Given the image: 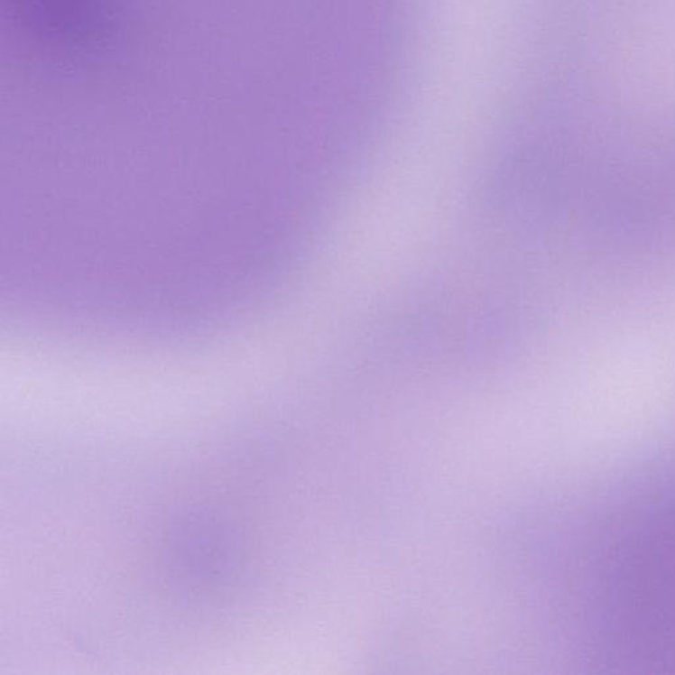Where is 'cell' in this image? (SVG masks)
<instances>
[{
  "label": "cell",
  "mask_w": 675,
  "mask_h": 675,
  "mask_svg": "<svg viewBox=\"0 0 675 675\" xmlns=\"http://www.w3.org/2000/svg\"><path fill=\"white\" fill-rule=\"evenodd\" d=\"M42 3V7L37 8L36 13L44 10L45 16H51L48 23L67 22L76 31L82 23L88 22V14L91 13L90 5L93 0H33L34 5Z\"/></svg>",
  "instance_id": "obj_1"
}]
</instances>
